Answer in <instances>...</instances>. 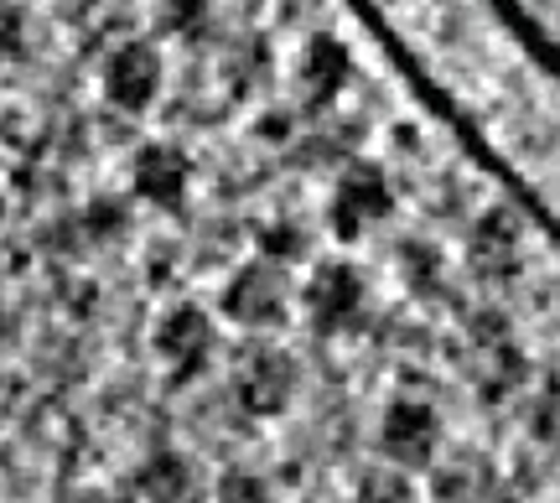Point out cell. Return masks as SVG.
<instances>
[{"label":"cell","mask_w":560,"mask_h":503,"mask_svg":"<svg viewBox=\"0 0 560 503\" xmlns=\"http://www.w3.org/2000/svg\"><path fill=\"white\" fill-rule=\"evenodd\" d=\"M359 493H374V499H400V493H410V478L400 472V463L395 467H369V472H359Z\"/></svg>","instance_id":"obj_14"},{"label":"cell","mask_w":560,"mask_h":503,"mask_svg":"<svg viewBox=\"0 0 560 503\" xmlns=\"http://www.w3.org/2000/svg\"><path fill=\"white\" fill-rule=\"evenodd\" d=\"M219 493H249V499H260V493H265V478H249V472H223V478H219Z\"/></svg>","instance_id":"obj_20"},{"label":"cell","mask_w":560,"mask_h":503,"mask_svg":"<svg viewBox=\"0 0 560 503\" xmlns=\"http://www.w3.org/2000/svg\"><path fill=\"white\" fill-rule=\"evenodd\" d=\"M26 42V11L16 0H0V58H16Z\"/></svg>","instance_id":"obj_15"},{"label":"cell","mask_w":560,"mask_h":503,"mask_svg":"<svg viewBox=\"0 0 560 503\" xmlns=\"http://www.w3.org/2000/svg\"><path fill=\"white\" fill-rule=\"evenodd\" d=\"M79 229H83V239H120L125 229H130V213H125V202L120 198H94L89 208L79 213Z\"/></svg>","instance_id":"obj_11"},{"label":"cell","mask_w":560,"mask_h":503,"mask_svg":"<svg viewBox=\"0 0 560 503\" xmlns=\"http://www.w3.org/2000/svg\"><path fill=\"white\" fill-rule=\"evenodd\" d=\"M301 302L312 312V323L317 327H348L359 317V302H363V276L353 270L348 260H327L312 270V281L301 291Z\"/></svg>","instance_id":"obj_4"},{"label":"cell","mask_w":560,"mask_h":503,"mask_svg":"<svg viewBox=\"0 0 560 503\" xmlns=\"http://www.w3.org/2000/svg\"><path fill=\"white\" fill-rule=\"evenodd\" d=\"M37 239H42V249H52V255H79L83 229H79V219H73V223H68V219H52L37 234Z\"/></svg>","instance_id":"obj_17"},{"label":"cell","mask_w":560,"mask_h":503,"mask_svg":"<svg viewBox=\"0 0 560 503\" xmlns=\"http://www.w3.org/2000/svg\"><path fill=\"white\" fill-rule=\"evenodd\" d=\"M104 94H109L115 109L140 115V109L161 94V52L156 47H151V42H125V47H115L109 62H104Z\"/></svg>","instance_id":"obj_3"},{"label":"cell","mask_w":560,"mask_h":503,"mask_svg":"<svg viewBox=\"0 0 560 503\" xmlns=\"http://www.w3.org/2000/svg\"><path fill=\"white\" fill-rule=\"evenodd\" d=\"M208 348H213V323H208V312H202V306L177 302L156 323V353L166 363H177V379L198 374L202 359H208Z\"/></svg>","instance_id":"obj_6"},{"label":"cell","mask_w":560,"mask_h":503,"mask_svg":"<svg viewBox=\"0 0 560 503\" xmlns=\"http://www.w3.org/2000/svg\"><path fill=\"white\" fill-rule=\"evenodd\" d=\"M198 488V472L177 452H156L125 478V493H151V499H187Z\"/></svg>","instance_id":"obj_10"},{"label":"cell","mask_w":560,"mask_h":503,"mask_svg":"<svg viewBox=\"0 0 560 503\" xmlns=\"http://www.w3.org/2000/svg\"><path fill=\"white\" fill-rule=\"evenodd\" d=\"M130 187H136V198L156 202V208H177L192 187V162L177 145H140L136 166H130Z\"/></svg>","instance_id":"obj_7"},{"label":"cell","mask_w":560,"mask_h":503,"mask_svg":"<svg viewBox=\"0 0 560 503\" xmlns=\"http://www.w3.org/2000/svg\"><path fill=\"white\" fill-rule=\"evenodd\" d=\"M431 488H436V493H482V488H488V472H482V467H452V472H436Z\"/></svg>","instance_id":"obj_16"},{"label":"cell","mask_w":560,"mask_h":503,"mask_svg":"<svg viewBox=\"0 0 560 503\" xmlns=\"http://www.w3.org/2000/svg\"><path fill=\"white\" fill-rule=\"evenodd\" d=\"M255 136H260V141L285 145L291 136H296V115H291V109H265L260 125H255Z\"/></svg>","instance_id":"obj_18"},{"label":"cell","mask_w":560,"mask_h":503,"mask_svg":"<svg viewBox=\"0 0 560 503\" xmlns=\"http://www.w3.org/2000/svg\"><path fill=\"white\" fill-rule=\"evenodd\" d=\"M260 249H265V260H301L306 239H301L296 223H270L260 234Z\"/></svg>","instance_id":"obj_12"},{"label":"cell","mask_w":560,"mask_h":503,"mask_svg":"<svg viewBox=\"0 0 560 503\" xmlns=\"http://www.w3.org/2000/svg\"><path fill=\"white\" fill-rule=\"evenodd\" d=\"M348 73H353V52H348L338 37H317L312 52H306V68H301V89H306V100L322 109V104L348 83Z\"/></svg>","instance_id":"obj_9"},{"label":"cell","mask_w":560,"mask_h":503,"mask_svg":"<svg viewBox=\"0 0 560 503\" xmlns=\"http://www.w3.org/2000/svg\"><path fill=\"white\" fill-rule=\"evenodd\" d=\"M202 21H208V0H166L161 26L177 32V37H192V32H202Z\"/></svg>","instance_id":"obj_13"},{"label":"cell","mask_w":560,"mask_h":503,"mask_svg":"<svg viewBox=\"0 0 560 503\" xmlns=\"http://www.w3.org/2000/svg\"><path fill=\"white\" fill-rule=\"evenodd\" d=\"M223 312L240 327H270L285 317V281L270 265H244L234 281L223 285Z\"/></svg>","instance_id":"obj_5"},{"label":"cell","mask_w":560,"mask_h":503,"mask_svg":"<svg viewBox=\"0 0 560 503\" xmlns=\"http://www.w3.org/2000/svg\"><path fill=\"white\" fill-rule=\"evenodd\" d=\"M389 208H395V187H389V177H384L380 166L359 162L338 177L327 219H332V234H338V239H359L363 229L380 223Z\"/></svg>","instance_id":"obj_1"},{"label":"cell","mask_w":560,"mask_h":503,"mask_svg":"<svg viewBox=\"0 0 560 503\" xmlns=\"http://www.w3.org/2000/svg\"><path fill=\"white\" fill-rule=\"evenodd\" d=\"M380 442L395 463H431V452H436V442H441L436 410L420 400L389 405V416H384V425H380Z\"/></svg>","instance_id":"obj_8"},{"label":"cell","mask_w":560,"mask_h":503,"mask_svg":"<svg viewBox=\"0 0 560 503\" xmlns=\"http://www.w3.org/2000/svg\"><path fill=\"white\" fill-rule=\"evenodd\" d=\"M291 389H296V363L276 353V348H260V353H249L234 369V389L229 395H234L244 416H276V410H285Z\"/></svg>","instance_id":"obj_2"},{"label":"cell","mask_w":560,"mask_h":503,"mask_svg":"<svg viewBox=\"0 0 560 503\" xmlns=\"http://www.w3.org/2000/svg\"><path fill=\"white\" fill-rule=\"evenodd\" d=\"M529 431H535L545 446L556 442V395H550V389H545L540 400H535V410H529Z\"/></svg>","instance_id":"obj_19"}]
</instances>
